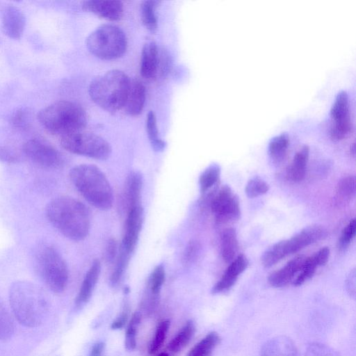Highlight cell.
I'll return each instance as SVG.
<instances>
[{"label":"cell","instance_id":"cell-1","mask_svg":"<svg viewBox=\"0 0 356 356\" xmlns=\"http://www.w3.org/2000/svg\"><path fill=\"white\" fill-rule=\"evenodd\" d=\"M9 301L17 321L27 327H36L44 321L49 310L47 293L28 281H17L10 286Z\"/></svg>","mask_w":356,"mask_h":356},{"label":"cell","instance_id":"cell-2","mask_svg":"<svg viewBox=\"0 0 356 356\" xmlns=\"http://www.w3.org/2000/svg\"><path fill=\"white\" fill-rule=\"evenodd\" d=\"M49 221L65 237L75 241L86 238L90 228V213L79 200L60 196L46 207Z\"/></svg>","mask_w":356,"mask_h":356},{"label":"cell","instance_id":"cell-3","mask_svg":"<svg viewBox=\"0 0 356 356\" xmlns=\"http://www.w3.org/2000/svg\"><path fill=\"white\" fill-rule=\"evenodd\" d=\"M70 178L80 194L92 205L101 210L111 208L113 190L108 180L96 165L81 164L71 169Z\"/></svg>","mask_w":356,"mask_h":356},{"label":"cell","instance_id":"cell-4","mask_svg":"<svg viewBox=\"0 0 356 356\" xmlns=\"http://www.w3.org/2000/svg\"><path fill=\"white\" fill-rule=\"evenodd\" d=\"M37 118L49 133L60 137L82 131L87 124V115L79 104L58 101L41 109Z\"/></svg>","mask_w":356,"mask_h":356},{"label":"cell","instance_id":"cell-5","mask_svg":"<svg viewBox=\"0 0 356 356\" xmlns=\"http://www.w3.org/2000/svg\"><path fill=\"white\" fill-rule=\"evenodd\" d=\"M130 79L123 72L112 70L94 79L88 88L91 99L102 109L115 112L122 108Z\"/></svg>","mask_w":356,"mask_h":356},{"label":"cell","instance_id":"cell-6","mask_svg":"<svg viewBox=\"0 0 356 356\" xmlns=\"http://www.w3.org/2000/svg\"><path fill=\"white\" fill-rule=\"evenodd\" d=\"M327 234L326 229L321 225L307 226L290 238L280 241L268 248L261 256V263L266 268L271 267L288 255L324 238Z\"/></svg>","mask_w":356,"mask_h":356},{"label":"cell","instance_id":"cell-7","mask_svg":"<svg viewBox=\"0 0 356 356\" xmlns=\"http://www.w3.org/2000/svg\"><path fill=\"white\" fill-rule=\"evenodd\" d=\"M89 51L102 60H113L126 51L127 40L124 31L117 26L104 24L92 31L86 39Z\"/></svg>","mask_w":356,"mask_h":356},{"label":"cell","instance_id":"cell-8","mask_svg":"<svg viewBox=\"0 0 356 356\" xmlns=\"http://www.w3.org/2000/svg\"><path fill=\"white\" fill-rule=\"evenodd\" d=\"M36 259L39 273L47 286L54 293H62L67 285L69 274L60 254L53 247L44 246Z\"/></svg>","mask_w":356,"mask_h":356},{"label":"cell","instance_id":"cell-9","mask_svg":"<svg viewBox=\"0 0 356 356\" xmlns=\"http://www.w3.org/2000/svg\"><path fill=\"white\" fill-rule=\"evenodd\" d=\"M60 143L71 153L99 160L107 159L112 152L106 140L83 130L60 137Z\"/></svg>","mask_w":356,"mask_h":356},{"label":"cell","instance_id":"cell-10","mask_svg":"<svg viewBox=\"0 0 356 356\" xmlns=\"http://www.w3.org/2000/svg\"><path fill=\"white\" fill-rule=\"evenodd\" d=\"M211 209L218 223L236 220L241 215L239 200L227 185L222 186L213 194Z\"/></svg>","mask_w":356,"mask_h":356},{"label":"cell","instance_id":"cell-11","mask_svg":"<svg viewBox=\"0 0 356 356\" xmlns=\"http://www.w3.org/2000/svg\"><path fill=\"white\" fill-rule=\"evenodd\" d=\"M22 150L29 159L43 168H57L63 163L61 154L54 146L39 138L27 140Z\"/></svg>","mask_w":356,"mask_h":356},{"label":"cell","instance_id":"cell-12","mask_svg":"<svg viewBox=\"0 0 356 356\" xmlns=\"http://www.w3.org/2000/svg\"><path fill=\"white\" fill-rule=\"evenodd\" d=\"M143 209L140 204L127 211L121 248L132 254L138 243L143 222Z\"/></svg>","mask_w":356,"mask_h":356},{"label":"cell","instance_id":"cell-13","mask_svg":"<svg viewBox=\"0 0 356 356\" xmlns=\"http://www.w3.org/2000/svg\"><path fill=\"white\" fill-rule=\"evenodd\" d=\"M26 26V17L23 12L13 5L6 6L1 13L3 33L12 39H19Z\"/></svg>","mask_w":356,"mask_h":356},{"label":"cell","instance_id":"cell-14","mask_svg":"<svg viewBox=\"0 0 356 356\" xmlns=\"http://www.w3.org/2000/svg\"><path fill=\"white\" fill-rule=\"evenodd\" d=\"M82 9L104 19L116 21L123 15V3L114 0H89L82 3Z\"/></svg>","mask_w":356,"mask_h":356},{"label":"cell","instance_id":"cell-15","mask_svg":"<svg viewBox=\"0 0 356 356\" xmlns=\"http://www.w3.org/2000/svg\"><path fill=\"white\" fill-rule=\"evenodd\" d=\"M248 260L244 254H241L236 256L213 286L212 293H220L231 289L239 275L248 268Z\"/></svg>","mask_w":356,"mask_h":356},{"label":"cell","instance_id":"cell-16","mask_svg":"<svg viewBox=\"0 0 356 356\" xmlns=\"http://www.w3.org/2000/svg\"><path fill=\"white\" fill-rule=\"evenodd\" d=\"M145 102V88L143 83L136 79H130L129 90L122 108L132 116L139 115Z\"/></svg>","mask_w":356,"mask_h":356},{"label":"cell","instance_id":"cell-17","mask_svg":"<svg viewBox=\"0 0 356 356\" xmlns=\"http://www.w3.org/2000/svg\"><path fill=\"white\" fill-rule=\"evenodd\" d=\"M305 258L303 255L296 257L288 261L283 267L272 273L268 279L269 284L276 288L288 284L300 272Z\"/></svg>","mask_w":356,"mask_h":356},{"label":"cell","instance_id":"cell-18","mask_svg":"<svg viewBox=\"0 0 356 356\" xmlns=\"http://www.w3.org/2000/svg\"><path fill=\"white\" fill-rule=\"evenodd\" d=\"M100 272L101 263L99 259H95L87 271L76 297L75 305L76 307L83 305L90 299L99 277Z\"/></svg>","mask_w":356,"mask_h":356},{"label":"cell","instance_id":"cell-19","mask_svg":"<svg viewBox=\"0 0 356 356\" xmlns=\"http://www.w3.org/2000/svg\"><path fill=\"white\" fill-rule=\"evenodd\" d=\"M159 50L154 41H148L143 45L140 72L143 77L147 79H153L158 72Z\"/></svg>","mask_w":356,"mask_h":356},{"label":"cell","instance_id":"cell-20","mask_svg":"<svg viewBox=\"0 0 356 356\" xmlns=\"http://www.w3.org/2000/svg\"><path fill=\"white\" fill-rule=\"evenodd\" d=\"M260 356H299V354L291 339L280 336L271 339L263 346Z\"/></svg>","mask_w":356,"mask_h":356},{"label":"cell","instance_id":"cell-21","mask_svg":"<svg viewBox=\"0 0 356 356\" xmlns=\"http://www.w3.org/2000/svg\"><path fill=\"white\" fill-rule=\"evenodd\" d=\"M143 188V176L137 171H133L127 177L124 190V204L128 211L131 208L140 204Z\"/></svg>","mask_w":356,"mask_h":356},{"label":"cell","instance_id":"cell-22","mask_svg":"<svg viewBox=\"0 0 356 356\" xmlns=\"http://www.w3.org/2000/svg\"><path fill=\"white\" fill-rule=\"evenodd\" d=\"M309 155V147L308 145L302 146L296 152L287 169L286 176L289 179L293 182H299L305 178Z\"/></svg>","mask_w":356,"mask_h":356},{"label":"cell","instance_id":"cell-23","mask_svg":"<svg viewBox=\"0 0 356 356\" xmlns=\"http://www.w3.org/2000/svg\"><path fill=\"white\" fill-rule=\"evenodd\" d=\"M238 243L236 229L233 227L225 229L220 235V253L226 263H230L236 257Z\"/></svg>","mask_w":356,"mask_h":356},{"label":"cell","instance_id":"cell-24","mask_svg":"<svg viewBox=\"0 0 356 356\" xmlns=\"http://www.w3.org/2000/svg\"><path fill=\"white\" fill-rule=\"evenodd\" d=\"M195 332L194 323L192 321H188L169 342L168 350L173 353H178L183 350L191 341Z\"/></svg>","mask_w":356,"mask_h":356},{"label":"cell","instance_id":"cell-25","mask_svg":"<svg viewBox=\"0 0 356 356\" xmlns=\"http://www.w3.org/2000/svg\"><path fill=\"white\" fill-rule=\"evenodd\" d=\"M219 341L218 334L211 332L197 343L186 356H211Z\"/></svg>","mask_w":356,"mask_h":356},{"label":"cell","instance_id":"cell-26","mask_svg":"<svg viewBox=\"0 0 356 356\" xmlns=\"http://www.w3.org/2000/svg\"><path fill=\"white\" fill-rule=\"evenodd\" d=\"M290 143L287 133L283 132L273 137L268 144V152L275 161H282L286 154Z\"/></svg>","mask_w":356,"mask_h":356},{"label":"cell","instance_id":"cell-27","mask_svg":"<svg viewBox=\"0 0 356 356\" xmlns=\"http://www.w3.org/2000/svg\"><path fill=\"white\" fill-rule=\"evenodd\" d=\"M159 3L158 1H145L140 5L141 20L151 33H155L157 30L156 8Z\"/></svg>","mask_w":356,"mask_h":356},{"label":"cell","instance_id":"cell-28","mask_svg":"<svg viewBox=\"0 0 356 356\" xmlns=\"http://www.w3.org/2000/svg\"><path fill=\"white\" fill-rule=\"evenodd\" d=\"M146 131L153 149L156 152H162L166 144L159 137L156 118L152 111H150L147 115Z\"/></svg>","mask_w":356,"mask_h":356},{"label":"cell","instance_id":"cell-29","mask_svg":"<svg viewBox=\"0 0 356 356\" xmlns=\"http://www.w3.org/2000/svg\"><path fill=\"white\" fill-rule=\"evenodd\" d=\"M220 176V168L216 163L207 167L200 175L199 184L202 193H207L212 187L216 186Z\"/></svg>","mask_w":356,"mask_h":356},{"label":"cell","instance_id":"cell-30","mask_svg":"<svg viewBox=\"0 0 356 356\" xmlns=\"http://www.w3.org/2000/svg\"><path fill=\"white\" fill-rule=\"evenodd\" d=\"M330 116L333 122L350 116L348 95L346 91L341 90L337 94L331 107Z\"/></svg>","mask_w":356,"mask_h":356},{"label":"cell","instance_id":"cell-31","mask_svg":"<svg viewBox=\"0 0 356 356\" xmlns=\"http://www.w3.org/2000/svg\"><path fill=\"white\" fill-rule=\"evenodd\" d=\"M318 266H320V264L314 254L309 257H306L300 272L293 280V284L295 286H300L304 284L314 276L316 269Z\"/></svg>","mask_w":356,"mask_h":356},{"label":"cell","instance_id":"cell-32","mask_svg":"<svg viewBox=\"0 0 356 356\" xmlns=\"http://www.w3.org/2000/svg\"><path fill=\"white\" fill-rule=\"evenodd\" d=\"M165 277V272L163 266L162 264L156 266L148 280L147 293L155 298H159Z\"/></svg>","mask_w":356,"mask_h":356},{"label":"cell","instance_id":"cell-33","mask_svg":"<svg viewBox=\"0 0 356 356\" xmlns=\"http://www.w3.org/2000/svg\"><path fill=\"white\" fill-rule=\"evenodd\" d=\"M355 177L348 175L339 180L337 186V196L342 201H349L355 195Z\"/></svg>","mask_w":356,"mask_h":356},{"label":"cell","instance_id":"cell-34","mask_svg":"<svg viewBox=\"0 0 356 356\" xmlns=\"http://www.w3.org/2000/svg\"><path fill=\"white\" fill-rule=\"evenodd\" d=\"M131 254L126 252L120 247L117 260L110 277V283L115 286L120 282L127 266Z\"/></svg>","mask_w":356,"mask_h":356},{"label":"cell","instance_id":"cell-35","mask_svg":"<svg viewBox=\"0 0 356 356\" xmlns=\"http://www.w3.org/2000/svg\"><path fill=\"white\" fill-rule=\"evenodd\" d=\"M15 332V325L9 312L0 300V340H7Z\"/></svg>","mask_w":356,"mask_h":356},{"label":"cell","instance_id":"cell-36","mask_svg":"<svg viewBox=\"0 0 356 356\" xmlns=\"http://www.w3.org/2000/svg\"><path fill=\"white\" fill-rule=\"evenodd\" d=\"M170 325V322L168 320H163L158 324L154 337L152 338L148 348V352L149 354L155 353L162 346L166 338Z\"/></svg>","mask_w":356,"mask_h":356},{"label":"cell","instance_id":"cell-37","mask_svg":"<svg viewBox=\"0 0 356 356\" xmlns=\"http://www.w3.org/2000/svg\"><path fill=\"white\" fill-rule=\"evenodd\" d=\"M140 314L139 312H135L127 326L124 345L128 350H133L136 346V334L138 325L140 322Z\"/></svg>","mask_w":356,"mask_h":356},{"label":"cell","instance_id":"cell-38","mask_svg":"<svg viewBox=\"0 0 356 356\" xmlns=\"http://www.w3.org/2000/svg\"><path fill=\"white\" fill-rule=\"evenodd\" d=\"M269 190V185L259 177L251 178L246 184L245 192L250 198L257 197L266 193Z\"/></svg>","mask_w":356,"mask_h":356},{"label":"cell","instance_id":"cell-39","mask_svg":"<svg viewBox=\"0 0 356 356\" xmlns=\"http://www.w3.org/2000/svg\"><path fill=\"white\" fill-rule=\"evenodd\" d=\"M353 128L350 117L334 122L330 129V137L333 140H340L344 138Z\"/></svg>","mask_w":356,"mask_h":356},{"label":"cell","instance_id":"cell-40","mask_svg":"<svg viewBox=\"0 0 356 356\" xmlns=\"http://www.w3.org/2000/svg\"><path fill=\"white\" fill-rule=\"evenodd\" d=\"M31 113L29 108L21 107L16 109L10 116V123L18 129H25L31 124Z\"/></svg>","mask_w":356,"mask_h":356},{"label":"cell","instance_id":"cell-41","mask_svg":"<svg viewBox=\"0 0 356 356\" xmlns=\"http://www.w3.org/2000/svg\"><path fill=\"white\" fill-rule=\"evenodd\" d=\"M356 230L355 219H352L341 230L337 243L338 248L340 250H345L353 241Z\"/></svg>","mask_w":356,"mask_h":356},{"label":"cell","instance_id":"cell-42","mask_svg":"<svg viewBox=\"0 0 356 356\" xmlns=\"http://www.w3.org/2000/svg\"><path fill=\"white\" fill-rule=\"evenodd\" d=\"M305 356H339L337 353L327 345L314 343L309 345L305 352Z\"/></svg>","mask_w":356,"mask_h":356},{"label":"cell","instance_id":"cell-43","mask_svg":"<svg viewBox=\"0 0 356 356\" xmlns=\"http://www.w3.org/2000/svg\"><path fill=\"white\" fill-rule=\"evenodd\" d=\"M118 243L114 238H110L105 248V259L107 262L111 263L117 257Z\"/></svg>","mask_w":356,"mask_h":356},{"label":"cell","instance_id":"cell-44","mask_svg":"<svg viewBox=\"0 0 356 356\" xmlns=\"http://www.w3.org/2000/svg\"><path fill=\"white\" fill-rule=\"evenodd\" d=\"M19 155L8 147H0V160L8 163H16L19 161Z\"/></svg>","mask_w":356,"mask_h":356},{"label":"cell","instance_id":"cell-45","mask_svg":"<svg viewBox=\"0 0 356 356\" xmlns=\"http://www.w3.org/2000/svg\"><path fill=\"white\" fill-rule=\"evenodd\" d=\"M127 309H124L121 314L112 323L111 328L113 330L122 329L128 320L129 312Z\"/></svg>","mask_w":356,"mask_h":356},{"label":"cell","instance_id":"cell-46","mask_svg":"<svg viewBox=\"0 0 356 356\" xmlns=\"http://www.w3.org/2000/svg\"><path fill=\"white\" fill-rule=\"evenodd\" d=\"M198 248V244L196 242H191L186 249L185 259L187 261L193 259L197 255Z\"/></svg>","mask_w":356,"mask_h":356},{"label":"cell","instance_id":"cell-47","mask_svg":"<svg viewBox=\"0 0 356 356\" xmlns=\"http://www.w3.org/2000/svg\"><path fill=\"white\" fill-rule=\"evenodd\" d=\"M104 348L105 343L104 342H97L93 345L88 356H102Z\"/></svg>","mask_w":356,"mask_h":356},{"label":"cell","instance_id":"cell-48","mask_svg":"<svg viewBox=\"0 0 356 356\" xmlns=\"http://www.w3.org/2000/svg\"><path fill=\"white\" fill-rule=\"evenodd\" d=\"M347 287L349 293L354 296L355 291V270L350 272L347 280Z\"/></svg>","mask_w":356,"mask_h":356},{"label":"cell","instance_id":"cell-49","mask_svg":"<svg viewBox=\"0 0 356 356\" xmlns=\"http://www.w3.org/2000/svg\"><path fill=\"white\" fill-rule=\"evenodd\" d=\"M350 154L353 156H355V143H353L350 148Z\"/></svg>","mask_w":356,"mask_h":356},{"label":"cell","instance_id":"cell-50","mask_svg":"<svg viewBox=\"0 0 356 356\" xmlns=\"http://www.w3.org/2000/svg\"><path fill=\"white\" fill-rule=\"evenodd\" d=\"M158 356H169V355L166 353H161L159 354Z\"/></svg>","mask_w":356,"mask_h":356}]
</instances>
